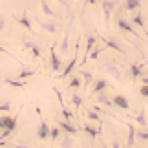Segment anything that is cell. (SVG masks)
Segmentation results:
<instances>
[{
    "instance_id": "obj_17",
    "label": "cell",
    "mask_w": 148,
    "mask_h": 148,
    "mask_svg": "<svg viewBox=\"0 0 148 148\" xmlns=\"http://www.w3.org/2000/svg\"><path fill=\"white\" fill-rule=\"evenodd\" d=\"M38 26H40L46 33H51V35H57V33H59V26H57L55 22H44V20H38Z\"/></svg>"
},
{
    "instance_id": "obj_9",
    "label": "cell",
    "mask_w": 148,
    "mask_h": 148,
    "mask_svg": "<svg viewBox=\"0 0 148 148\" xmlns=\"http://www.w3.org/2000/svg\"><path fill=\"white\" fill-rule=\"evenodd\" d=\"M57 46H51L49 48V62H51V70L53 71H60V68H62V60H60V57L57 55Z\"/></svg>"
},
{
    "instance_id": "obj_14",
    "label": "cell",
    "mask_w": 148,
    "mask_h": 148,
    "mask_svg": "<svg viewBox=\"0 0 148 148\" xmlns=\"http://www.w3.org/2000/svg\"><path fill=\"white\" fill-rule=\"evenodd\" d=\"M37 137L40 139V141H46V139H49V124L44 121H40V124H38V130H37Z\"/></svg>"
},
{
    "instance_id": "obj_25",
    "label": "cell",
    "mask_w": 148,
    "mask_h": 148,
    "mask_svg": "<svg viewBox=\"0 0 148 148\" xmlns=\"http://www.w3.org/2000/svg\"><path fill=\"white\" fill-rule=\"evenodd\" d=\"M40 11H42V15L49 16V18H55V16H57V11L51 9V5L48 4V0H40Z\"/></svg>"
},
{
    "instance_id": "obj_24",
    "label": "cell",
    "mask_w": 148,
    "mask_h": 148,
    "mask_svg": "<svg viewBox=\"0 0 148 148\" xmlns=\"http://www.w3.org/2000/svg\"><path fill=\"white\" fill-rule=\"evenodd\" d=\"M141 9V0H124V11L135 13Z\"/></svg>"
},
{
    "instance_id": "obj_37",
    "label": "cell",
    "mask_w": 148,
    "mask_h": 148,
    "mask_svg": "<svg viewBox=\"0 0 148 148\" xmlns=\"http://www.w3.org/2000/svg\"><path fill=\"white\" fill-rule=\"evenodd\" d=\"M53 92H55V95H57V99H59V104H60V108H64L66 104H64V97H62L60 90H59V88H53Z\"/></svg>"
},
{
    "instance_id": "obj_31",
    "label": "cell",
    "mask_w": 148,
    "mask_h": 148,
    "mask_svg": "<svg viewBox=\"0 0 148 148\" xmlns=\"http://www.w3.org/2000/svg\"><path fill=\"white\" fill-rule=\"evenodd\" d=\"M60 146H73V135L71 134H66L64 137L60 139Z\"/></svg>"
},
{
    "instance_id": "obj_29",
    "label": "cell",
    "mask_w": 148,
    "mask_h": 148,
    "mask_svg": "<svg viewBox=\"0 0 148 148\" xmlns=\"http://www.w3.org/2000/svg\"><path fill=\"white\" fill-rule=\"evenodd\" d=\"M134 117V121L137 123V126H141V128H146V117H145V110H141V112H137L135 115H132Z\"/></svg>"
},
{
    "instance_id": "obj_3",
    "label": "cell",
    "mask_w": 148,
    "mask_h": 148,
    "mask_svg": "<svg viewBox=\"0 0 148 148\" xmlns=\"http://www.w3.org/2000/svg\"><path fill=\"white\" fill-rule=\"evenodd\" d=\"M101 68H102V70H104V71L108 73V75H112L113 79H115V81H119V82L123 81V70H121V66H119V64H117V62L113 60V59L106 57V59L101 62Z\"/></svg>"
},
{
    "instance_id": "obj_42",
    "label": "cell",
    "mask_w": 148,
    "mask_h": 148,
    "mask_svg": "<svg viewBox=\"0 0 148 148\" xmlns=\"http://www.w3.org/2000/svg\"><path fill=\"white\" fill-rule=\"evenodd\" d=\"M99 0H86V5H97Z\"/></svg>"
},
{
    "instance_id": "obj_45",
    "label": "cell",
    "mask_w": 148,
    "mask_h": 148,
    "mask_svg": "<svg viewBox=\"0 0 148 148\" xmlns=\"http://www.w3.org/2000/svg\"><path fill=\"white\" fill-rule=\"evenodd\" d=\"M146 112H148V97H146Z\"/></svg>"
},
{
    "instance_id": "obj_34",
    "label": "cell",
    "mask_w": 148,
    "mask_h": 148,
    "mask_svg": "<svg viewBox=\"0 0 148 148\" xmlns=\"http://www.w3.org/2000/svg\"><path fill=\"white\" fill-rule=\"evenodd\" d=\"M60 115H62V119H64V121H73V113L68 110L66 106H64V108H60Z\"/></svg>"
},
{
    "instance_id": "obj_43",
    "label": "cell",
    "mask_w": 148,
    "mask_h": 148,
    "mask_svg": "<svg viewBox=\"0 0 148 148\" xmlns=\"http://www.w3.org/2000/svg\"><path fill=\"white\" fill-rule=\"evenodd\" d=\"M112 146H113V148H119V146H123V145L119 143V141H113V143H112Z\"/></svg>"
},
{
    "instance_id": "obj_7",
    "label": "cell",
    "mask_w": 148,
    "mask_h": 148,
    "mask_svg": "<svg viewBox=\"0 0 148 148\" xmlns=\"http://www.w3.org/2000/svg\"><path fill=\"white\" fill-rule=\"evenodd\" d=\"M99 38H101L102 42H104V46H106V48H110V49H113V51H117V53H121V55H126L124 48L115 40V38H106V37H102V35H99Z\"/></svg>"
},
{
    "instance_id": "obj_38",
    "label": "cell",
    "mask_w": 148,
    "mask_h": 148,
    "mask_svg": "<svg viewBox=\"0 0 148 148\" xmlns=\"http://www.w3.org/2000/svg\"><path fill=\"white\" fill-rule=\"evenodd\" d=\"M139 93H141V95H143V97H145V99L148 97V84H143V86H141V88H139Z\"/></svg>"
},
{
    "instance_id": "obj_19",
    "label": "cell",
    "mask_w": 148,
    "mask_h": 148,
    "mask_svg": "<svg viewBox=\"0 0 148 148\" xmlns=\"http://www.w3.org/2000/svg\"><path fill=\"white\" fill-rule=\"evenodd\" d=\"M143 68H145V64H130V77H132V81H134V82L145 73V71H143Z\"/></svg>"
},
{
    "instance_id": "obj_32",
    "label": "cell",
    "mask_w": 148,
    "mask_h": 148,
    "mask_svg": "<svg viewBox=\"0 0 148 148\" xmlns=\"http://www.w3.org/2000/svg\"><path fill=\"white\" fill-rule=\"evenodd\" d=\"M71 104H73V106H75L77 110H79V108L82 106V97H81L79 93H73V95H71Z\"/></svg>"
},
{
    "instance_id": "obj_13",
    "label": "cell",
    "mask_w": 148,
    "mask_h": 148,
    "mask_svg": "<svg viewBox=\"0 0 148 148\" xmlns=\"http://www.w3.org/2000/svg\"><path fill=\"white\" fill-rule=\"evenodd\" d=\"M112 102H113V106L121 108V110H124V112L130 110V102H128V99L124 97V95H113V97H112Z\"/></svg>"
},
{
    "instance_id": "obj_10",
    "label": "cell",
    "mask_w": 148,
    "mask_h": 148,
    "mask_svg": "<svg viewBox=\"0 0 148 148\" xmlns=\"http://www.w3.org/2000/svg\"><path fill=\"white\" fill-rule=\"evenodd\" d=\"M132 24H134V26H137L139 29L143 31L145 38H148V27H146V24H145V18H143V15H141L139 11H135V15L132 16Z\"/></svg>"
},
{
    "instance_id": "obj_28",
    "label": "cell",
    "mask_w": 148,
    "mask_h": 148,
    "mask_svg": "<svg viewBox=\"0 0 148 148\" xmlns=\"http://www.w3.org/2000/svg\"><path fill=\"white\" fill-rule=\"evenodd\" d=\"M68 88L70 90H79V88H82V79H81V75H75V77H71V81L68 82Z\"/></svg>"
},
{
    "instance_id": "obj_4",
    "label": "cell",
    "mask_w": 148,
    "mask_h": 148,
    "mask_svg": "<svg viewBox=\"0 0 148 148\" xmlns=\"http://www.w3.org/2000/svg\"><path fill=\"white\" fill-rule=\"evenodd\" d=\"M79 48H81V37L77 38V42H75V55L71 57V60L66 64L64 68V71L59 73V79H66L70 73H73V70H75V66H77V60H79Z\"/></svg>"
},
{
    "instance_id": "obj_46",
    "label": "cell",
    "mask_w": 148,
    "mask_h": 148,
    "mask_svg": "<svg viewBox=\"0 0 148 148\" xmlns=\"http://www.w3.org/2000/svg\"><path fill=\"white\" fill-rule=\"evenodd\" d=\"M0 42H2V40H0Z\"/></svg>"
},
{
    "instance_id": "obj_2",
    "label": "cell",
    "mask_w": 148,
    "mask_h": 148,
    "mask_svg": "<svg viewBox=\"0 0 148 148\" xmlns=\"http://www.w3.org/2000/svg\"><path fill=\"white\" fill-rule=\"evenodd\" d=\"M115 24H117V27H119V29H121L123 33H130V35L137 37V40H141V42H145V40H146L145 37H141V35H139V31L134 27V24H132V22L124 18V16H123V13H117V15H115Z\"/></svg>"
},
{
    "instance_id": "obj_39",
    "label": "cell",
    "mask_w": 148,
    "mask_h": 148,
    "mask_svg": "<svg viewBox=\"0 0 148 148\" xmlns=\"http://www.w3.org/2000/svg\"><path fill=\"white\" fill-rule=\"evenodd\" d=\"M0 53H4V55H8V57H13V59H15V55H13V53H11V51H9V49H5V48L2 46V44H0Z\"/></svg>"
},
{
    "instance_id": "obj_18",
    "label": "cell",
    "mask_w": 148,
    "mask_h": 148,
    "mask_svg": "<svg viewBox=\"0 0 148 148\" xmlns=\"http://www.w3.org/2000/svg\"><path fill=\"white\" fill-rule=\"evenodd\" d=\"M4 82L16 90H26V86H27V81H22V79H4Z\"/></svg>"
},
{
    "instance_id": "obj_35",
    "label": "cell",
    "mask_w": 148,
    "mask_h": 148,
    "mask_svg": "<svg viewBox=\"0 0 148 148\" xmlns=\"http://www.w3.org/2000/svg\"><path fill=\"white\" fill-rule=\"evenodd\" d=\"M135 135H137V141H148V130H137Z\"/></svg>"
},
{
    "instance_id": "obj_1",
    "label": "cell",
    "mask_w": 148,
    "mask_h": 148,
    "mask_svg": "<svg viewBox=\"0 0 148 148\" xmlns=\"http://www.w3.org/2000/svg\"><path fill=\"white\" fill-rule=\"evenodd\" d=\"M20 112H22V106L18 108V112H16V115H0V139H8L11 137V135L15 134V130L16 126H18V115H20Z\"/></svg>"
},
{
    "instance_id": "obj_21",
    "label": "cell",
    "mask_w": 148,
    "mask_h": 148,
    "mask_svg": "<svg viewBox=\"0 0 148 148\" xmlns=\"http://www.w3.org/2000/svg\"><path fill=\"white\" fill-rule=\"evenodd\" d=\"M16 22H18L22 27H26L29 33H35V29H33V26H31V20H29V16H27L26 11H24V15H22V16H16Z\"/></svg>"
},
{
    "instance_id": "obj_30",
    "label": "cell",
    "mask_w": 148,
    "mask_h": 148,
    "mask_svg": "<svg viewBox=\"0 0 148 148\" xmlns=\"http://www.w3.org/2000/svg\"><path fill=\"white\" fill-rule=\"evenodd\" d=\"M33 75H37L35 70H22V71L16 73V79H22V81H26V79H29V77H33Z\"/></svg>"
},
{
    "instance_id": "obj_5",
    "label": "cell",
    "mask_w": 148,
    "mask_h": 148,
    "mask_svg": "<svg viewBox=\"0 0 148 148\" xmlns=\"http://www.w3.org/2000/svg\"><path fill=\"white\" fill-rule=\"evenodd\" d=\"M101 5H102V13H104V22L110 24L112 15L117 8V0H101Z\"/></svg>"
},
{
    "instance_id": "obj_22",
    "label": "cell",
    "mask_w": 148,
    "mask_h": 148,
    "mask_svg": "<svg viewBox=\"0 0 148 148\" xmlns=\"http://www.w3.org/2000/svg\"><path fill=\"white\" fill-rule=\"evenodd\" d=\"M79 75H81V79H82V88H88L90 84L93 82V73L88 71V70H84V68L79 71Z\"/></svg>"
},
{
    "instance_id": "obj_8",
    "label": "cell",
    "mask_w": 148,
    "mask_h": 148,
    "mask_svg": "<svg viewBox=\"0 0 148 148\" xmlns=\"http://www.w3.org/2000/svg\"><path fill=\"white\" fill-rule=\"evenodd\" d=\"M108 88H110V84H108L106 79H97V81H93V88L90 90V97H93L101 92H106Z\"/></svg>"
},
{
    "instance_id": "obj_20",
    "label": "cell",
    "mask_w": 148,
    "mask_h": 148,
    "mask_svg": "<svg viewBox=\"0 0 148 148\" xmlns=\"http://www.w3.org/2000/svg\"><path fill=\"white\" fill-rule=\"evenodd\" d=\"M82 130H84V134H86L90 139H97L101 135V130L95 128L93 124H82Z\"/></svg>"
},
{
    "instance_id": "obj_27",
    "label": "cell",
    "mask_w": 148,
    "mask_h": 148,
    "mask_svg": "<svg viewBox=\"0 0 148 148\" xmlns=\"http://www.w3.org/2000/svg\"><path fill=\"white\" fill-rule=\"evenodd\" d=\"M126 126H128V141H126V146H135V126L134 124H130L126 123Z\"/></svg>"
},
{
    "instance_id": "obj_36",
    "label": "cell",
    "mask_w": 148,
    "mask_h": 148,
    "mask_svg": "<svg viewBox=\"0 0 148 148\" xmlns=\"http://www.w3.org/2000/svg\"><path fill=\"white\" fill-rule=\"evenodd\" d=\"M11 108H13L11 102H2V104H0V113H9Z\"/></svg>"
},
{
    "instance_id": "obj_33",
    "label": "cell",
    "mask_w": 148,
    "mask_h": 148,
    "mask_svg": "<svg viewBox=\"0 0 148 148\" xmlns=\"http://www.w3.org/2000/svg\"><path fill=\"white\" fill-rule=\"evenodd\" d=\"M101 51H102V48H99V46H95L92 51H90V55H88V59H92V60H99V55H101Z\"/></svg>"
},
{
    "instance_id": "obj_44",
    "label": "cell",
    "mask_w": 148,
    "mask_h": 148,
    "mask_svg": "<svg viewBox=\"0 0 148 148\" xmlns=\"http://www.w3.org/2000/svg\"><path fill=\"white\" fill-rule=\"evenodd\" d=\"M59 2H60V4H64L66 8H70V4H68V0H59Z\"/></svg>"
},
{
    "instance_id": "obj_11",
    "label": "cell",
    "mask_w": 148,
    "mask_h": 148,
    "mask_svg": "<svg viewBox=\"0 0 148 148\" xmlns=\"http://www.w3.org/2000/svg\"><path fill=\"white\" fill-rule=\"evenodd\" d=\"M22 48L24 49H29L31 51V55L35 57V59H40L42 57V51H40V46H38V44H35V42H31V40H22Z\"/></svg>"
},
{
    "instance_id": "obj_41",
    "label": "cell",
    "mask_w": 148,
    "mask_h": 148,
    "mask_svg": "<svg viewBox=\"0 0 148 148\" xmlns=\"http://www.w3.org/2000/svg\"><path fill=\"white\" fill-rule=\"evenodd\" d=\"M4 29H5V20L0 16V31H4Z\"/></svg>"
},
{
    "instance_id": "obj_23",
    "label": "cell",
    "mask_w": 148,
    "mask_h": 148,
    "mask_svg": "<svg viewBox=\"0 0 148 148\" xmlns=\"http://www.w3.org/2000/svg\"><path fill=\"white\" fill-rule=\"evenodd\" d=\"M84 115L88 117V121H92V123H97L99 126L102 124V119H101V115H99V112H95L93 108H88V110L84 112Z\"/></svg>"
},
{
    "instance_id": "obj_12",
    "label": "cell",
    "mask_w": 148,
    "mask_h": 148,
    "mask_svg": "<svg viewBox=\"0 0 148 148\" xmlns=\"http://www.w3.org/2000/svg\"><path fill=\"white\" fill-rule=\"evenodd\" d=\"M57 124L60 126V130H62L64 134H71V135H75V134L79 132L75 124H71V121H64V119H59V121H57Z\"/></svg>"
},
{
    "instance_id": "obj_15",
    "label": "cell",
    "mask_w": 148,
    "mask_h": 148,
    "mask_svg": "<svg viewBox=\"0 0 148 148\" xmlns=\"http://www.w3.org/2000/svg\"><path fill=\"white\" fill-rule=\"evenodd\" d=\"M93 97H95V101H97V104H101V106H106V108H112V106H113L112 97H108L106 92H101V93H97V95H93Z\"/></svg>"
},
{
    "instance_id": "obj_16",
    "label": "cell",
    "mask_w": 148,
    "mask_h": 148,
    "mask_svg": "<svg viewBox=\"0 0 148 148\" xmlns=\"http://www.w3.org/2000/svg\"><path fill=\"white\" fill-rule=\"evenodd\" d=\"M59 49H60V53H62V55H68V53H70V27L66 29V33H64V38L60 40V44H59Z\"/></svg>"
},
{
    "instance_id": "obj_40",
    "label": "cell",
    "mask_w": 148,
    "mask_h": 148,
    "mask_svg": "<svg viewBox=\"0 0 148 148\" xmlns=\"http://www.w3.org/2000/svg\"><path fill=\"white\" fill-rule=\"evenodd\" d=\"M139 79H141V82H143V84H148V73H143Z\"/></svg>"
},
{
    "instance_id": "obj_6",
    "label": "cell",
    "mask_w": 148,
    "mask_h": 148,
    "mask_svg": "<svg viewBox=\"0 0 148 148\" xmlns=\"http://www.w3.org/2000/svg\"><path fill=\"white\" fill-rule=\"evenodd\" d=\"M95 46H97V35H93V33H90L88 38H86V49H84V57H82V60H81V68H84V64L88 62V55H90V51H92Z\"/></svg>"
},
{
    "instance_id": "obj_26",
    "label": "cell",
    "mask_w": 148,
    "mask_h": 148,
    "mask_svg": "<svg viewBox=\"0 0 148 148\" xmlns=\"http://www.w3.org/2000/svg\"><path fill=\"white\" fill-rule=\"evenodd\" d=\"M60 135H62V130H60L59 124L57 126H49V141L51 143H57L60 139Z\"/></svg>"
}]
</instances>
